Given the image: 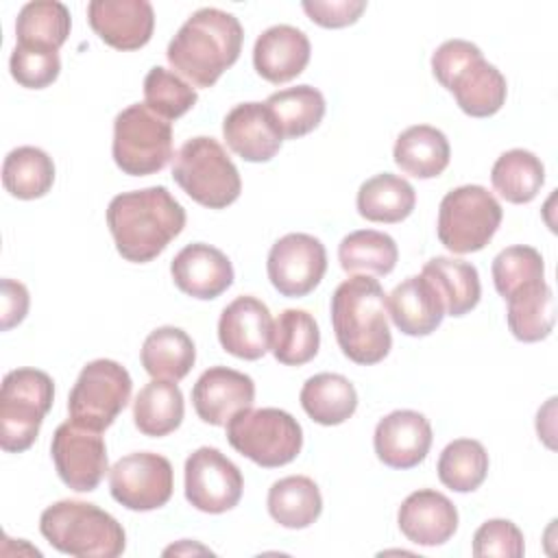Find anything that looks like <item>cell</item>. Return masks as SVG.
<instances>
[{
    "label": "cell",
    "instance_id": "42",
    "mask_svg": "<svg viewBox=\"0 0 558 558\" xmlns=\"http://www.w3.org/2000/svg\"><path fill=\"white\" fill-rule=\"evenodd\" d=\"M9 70L13 81L26 89H44L52 85L61 72V59L59 50L44 48V46H28V44H15Z\"/></svg>",
    "mask_w": 558,
    "mask_h": 558
},
{
    "label": "cell",
    "instance_id": "20",
    "mask_svg": "<svg viewBox=\"0 0 558 558\" xmlns=\"http://www.w3.org/2000/svg\"><path fill=\"white\" fill-rule=\"evenodd\" d=\"M170 275L183 294L201 301L218 299L233 283L231 259L205 242L183 246L170 262Z\"/></svg>",
    "mask_w": 558,
    "mask_h": 558
},
{
    "label": "cell",
    "instance_id": "28",
    "mask_svg": "<svg viewBox=\"0 0 558 558\" xmlns=\"http://www.w3.org/2000/svg\"><path fill=\"white\" fill-rule=\"evenodd\" d=\"M140 360L153 379L181 381L196 362V347L183 329L166 325L146 336Z\"/></svg>",
    "mask_w": 558,
    "mask_h": 558
},
{
    "label": "cell",
    "instance_id": "45",
    "mask_svg": "<svg viewBox=\"0 0 558 558\" xmlns=\"http://www.w3.org/2000/svg\"><path fill=\"white\" fill-rule=\"evenodd\" d=\"M2 286V314H0V329L9 331L11 327L20 325L26 314H28V305H31V296L24 283L4 277L0 281Z\"/></svg>",
    "mask_w": 558,
    "mask_h": 558
},
{
    "label": "cell",
    "instance_id": "23",
    "mask_svg": "<svg viewBox=\"0 0 558 558\" xmlns=\"http://www.w3.org/2000/svg\"><path fill=\"white\" fill-rule=\"evenodd\" d=\"M310 54L312 46L301 28L277 24L257 37L253 46V65L264 81L281 85L296 78L307 68Z\"/></svg>",
    "mask_w": 558,
    "mask_h": 558
},
{
    "label": "cell",
    "instance_id": "36",
    "mask_svg": "<svg viewBox=\"0 0 558 558\" xmlns=\"http://www.w3.org/2000/svg\"><path fill=\"white\" fill-rule=\"evenodd\" d=\"M399 248L397 242L375 229H360L351 231L340 240L338 246V262L344 272H366V275H390L397 266Z\"/></svg>",
    "mask_w": 558,
    "mask_h": 558
},
{
    "label": "cell",
    "instance_id": "31",
    "mask_svg": "<svg viewBox=\"0 0 558 558\" xmlns=\"http://www.w3.org/2000/svg\"><path fill=\"white\" fill-rule=\"evenodd\" d=\"M301 405L318 425H340L353 416L357 408L355 386L338 373H318L301 388Z\"/></svg>",
    "mask_w": 558,
    "mask_h": 558
},
{
    "label": "cell",
    "instance_id": "33",
    "mask_svg": "<svg viewBox=\"0 0 558 558\" xmlns=\"http://www.w3.org/2000/svg\"><path fill=\"white\" fill-rule=\"evenodd\" d=\"M54 183V161L37 146L13 148L2 163V185L20 201H35L50 192Z\"/></svg>",
    "mask_w": 558,
    "mask_h": 558
},
{
    "label": "cell",
    "instance_id": "21",
    "mask_svg": "<svg viewBox=\"0 0 558 558\" xmlns=\"http://www.w3.org/2000/svg\"><path fill=\"white\" fill-rule=\"evenodd\" d=\"M227 146L244 161H270L283 142L281 129L275 122L266 102H240L222 120Z\"/></svg>",
    "mask_w": 558,
    "mask_h": 558
},
{
    "label": "cell",
    "instance_id": "11",
    "mask_svg": "<svg viewBox=\"0 0 558 558\" xmlns=\"http://www.w3.org/2000/svg\"><path fill=\"white\" fill-rule=\"evenodd\" d=\"M133 381L129 371L116 360H94L83 366L68 397L72 423L105 432L131 399Z\"/></svg>",
    "mask_w": 558,
    "mask_h": 558
},
{
    "label": "cell",
    "instance_id": "19",
    "mask_svg": "<svg viewBox=\"0 0 558 558\" xmlns=\"http://www.w3.org/2000/svg\"><path fill=\"white\" fill-rule=\"evenodd\" d=\"M255 401V384L248 375L227 368H207L192 388V403L198 418L207 425L222 427L229 418Z\"/></svg>",
    "mask_w": 558,
    "mask_h": 558
},
{
    "label": "cell",
    "instance_id": "35",
    "mask_svg": "<svg viewBox=\"0 0 558 558\" xmlns=\"http://www.w3.org/2000/svg\"><path fill=\"white\" fill-rule=\"evenodd\" d=\"M275 122L281 129V135L288 140L303 137L312 133L325 116V96L312 85H296L279 89L266 98Z\"/></svg>",
    "mask_w": 558,
    "mask_h": 558
},
{
    "label": "cell",
    "instance_id": "17",
    "mask_svg": "<svg viewBox=\"0 0 558 558\" xmlns=\"http://www.w3.org/2000/svg\"><path fill=\"white\" fill-rule=\"evenodd\" d=\"M432 425L416 410H395L386 414L373 434V447L390 469H414L418 466L432 447Z\"/></svg>",
    "mask_w": 558,
    "mask_h": 558
},
{
    "label": "cell",
    "instance_id": "15",
    "mask_svg": "<svg viewBox=\"0 0 558 558\" xmlns=\"http://www.w3.org/2000/svg\"><path fill=\"white\" fill-rule=\"evenodd\" d=\"M325 270V244L310 233H288L270 246L266 272L281 296L299 299L310 294L323 281Z\"/></svg>",
    "mask_w": 558,
    "mask_h": 558
},
{
    "label": "cell",
    "instance_id": "6",
    "mask_svg": "<svg viewBox=\"0 0 558 558\" xmlns=\"http://www.w3.org/2000/svg\"><path fill=\"white\" fill-rule=\"evenodd\" d=\"M172 179L198 205L225 209L240 198L242 181L235 163L214 137L187 140L172 163Z\"/></svg>",
    "mask_w": 558,
    "mask_h": 558
},
{
    "label": "cell",
    "instance_id": "30",
    "mask_svg": "<svg viewBox=\"0 0 558 558\" xmlns=\"http://www.w3.org/2000/svg\"><path fill=\"white\" fill-rule=\"evenodd\" d=\"M183 414L185 403L177 381L153 379L137 392L133 401L135 427L150 438H161L179 429Z\"/></svg>",
    "mask_w": 558,
    "mask_h": 558
},
{
    "label": "cell",
    "instance_id": "13",
    "mask_svg": "<svg viewBox=\"0 0 558 558\" xmlns=\"http://www.w3.org/2000/svg\"><path fill=\"white\" fill-rule=\"evenodd\" d=\"M185 499L192 508L220 514L238 506L244 490L240 469L216 447H198L185 460Z\"/></svg>",
    "mask_w": 558,
    "mask_h": 558
},
{
    "label": "cell",
    "instance_id": "24",
    "mask_svg": "<svg viewBox=\"0 0 558 558\" xmlns=\"http://www.w3.org/2000/svg\"><path fill=\"white\" fill-rule=\"evenodd\" d=\"M386 303L388 316L405 336H429L445 318V303L432 281L423 275H412L395 286L386 296Z\"/></svg>",
    "mask_w": 558,
    "mask_h": 558
},
{
    "label": "cell",
    "instance_id": "26",
    "mask_svg": "<svg viewBox=\"0 0 558 558\" xmlns=\"http://www.w3.org/2000/svg\"><path fill=\"white\" fill-rule=\"evenodd\" d=\"M392 157L405 174L416 179H434L449 166L451 146L440 129L414 124L399 133Z\"/></svg>",
    "mask_w": 558,
    "mask_h": 558
},
{
    "label": "cell",
    "instance_id": "5",
    "mask_svg": "<svg viewBox=\"0 0 558 558\" xmlns=\"http://www.w3.org/2000/svg\"><path fill=\"white\" fill-rule=\"evenodd\" d=\"M39 532L61 554L76 558H118L126 547L124 527L96 504L61 499L39 517Z\"/></svg>",
    "mask_w": 558,
    "mask_h": 558
},
{
    "label": "cell",
    "instance_id": "34",
    "mask_svg": "<svg viewBox=\"0 0 558 558\" xmlns=\"http://www.w3.org/2000/svg\"><path fill=\"white\" fill-rule=\"evenodd\" d=\"M490 181L501 198L523 205L538 196L545 183V166L532 150L512 148L497 157L490 170Z\"/></svg>",
    "mask_w": 558,
    "mask_h": 558
},
{
    "label": "cell",
    "instance_id": "10",
    "mask_svg": "<svg viewBox=\"0 0 558 558\" xmlns=\"http://www.w3.org/2000/svg\"><path fill=\"white\" fill-rule=\"evenodd\" d=\"M499 201L482 185H460L447 192L438 207L436 233L440 244L456 253L482 251L501 225Z\"/></svg>",
    "mask_w": 558,
    "mask_h": 558
},
{
    "label": "cell",
    "instance_id": "4",
    "mask_svg": "<svg viewBox=\"0 0 558 558\" xmlns=\"http://www.w3.org/2000/svg\"><path fill=\"white\" fill-rule=\"evenodd\" d=\"M432 72L471 118H490L506 102V76L466 39L442 41L432 54Z\"/></svg>",
    "mask_w": 558,
    "mask_h": 558
},
{
    "label": "cell",
    "instance_id": "14",
    "mask_svg": "<svg viewBox=\"0 0 558 558\" xmlns=\"http://www.w3.org/2000/svg\"><path fill=\"white\" fill-rule=\"evenodd\" d=\"M50 456L61 482L76 493H92L109 471L107 445L100 432L72 421L61 423L50 442Z\"/></svg>",
    "mask_w": 558,
    "mask_h": 558
},
{
    "label": "cell",
    "instance_id": "41",
    "mask_svg": "<svg viewBox=\"0 0 558 558\" xmlns=\"http://www.w3.org/2000/svg\"><path fill=\"white\" fill-rule=\"evenodd\" d=\"M493 283L495 290L506 299L523 283L545 279L543 255L534 246L514 244L497 253L493 259Z\"/></svg>",
    "mask_w": 558,
    "mask_h": 558
},
{
    "label": "cell",
    "instance_id": "8",
    "mask_svg": "<svg viewBox=\"0 0 558 558\" xmlns=\"http://www.w3.org/2000/svg\"><path fill=\"white\" fill-rule=\"evenodd\" d=\"M229 445L264 469H277L292 462L303 447L299 421L279 408H246L229 418Z\"/></svg>",
    "mask_w": 558,
    "mask_h": 558
},
{
    "label": "cell",
    "instance_id": "38",
    "mask_svg": "<svg viewBox=\"0 0 558 558\" xmlns=\"http://www.w3.org/2000/svg\"><path fill=\"white\" fill-rule=\"evenodd\" d=\"M72 28L70 11L57 0H35L20 9L15 20L17 44L59 50Z\"/></svg>",
    "mask_w": 558,
    "mask_h": 558
},
{
    "label": "cell",
    "instance_id": "9",
    "mask_svg": "<svg viewBox=\"0 0 558 558\" xmlns=\"http://www.w3.org/2000/svg\"><path fill=\"white\" fill-rule=\"evenodd\" d=\"M111 155L131 177L157 174L172 159V126L144 102L129 105L113 120Z\"/></svg>",
    "mask_w": 558,
    "mask_h": 558
},
{
    "label": "cell",
    "instance_id": "1",
    "mask_svg": "<svg viewBox=\"0 0 558 558\" xmlns=\"http://www.w3.org/2000/svg\"><path fill=\"white\" fill-rule=\"evenodd\" d=\"M107 227L126 262L146 264L183 231L185 209L163 185L122 192L107 207Z\"/></svg>",
    "mask_w": 558,
    "mask_h": 558
},
{
    "label": "cell",
    "instance_id": "18",
    "mask_svg": "<svg viewBox=\"0 0 558 558\" xmlns=\"http://www.w3.org/2000/svg\"><path fill=\"white\" fill-rule=\"evenodd\" d=\"M87 20L94 33L116 50H137L155 31V11L148 0H92Z\"/></svg>",
    "mask_w": 558,
    "mask_h": 558
},
{
    "label": "cell",
    "instance_id": "32",
    "mask_svg": "<svg viewBox=\"0 0 558 558\" xmlns=\"http://www.w3.org/2000/svg\"><path fill=\"white\" fill-rule=\"evenodd\" d=\"M270 517L288 530L310 527L323 512V497L316 482L307 475L277 480L266 499Z\"/></svg>",
    "mask_w": 558,
    "mask_h": 558
},
{
    "label": "cell",
    "instance_id": "37",
    "mask_svg": "<svg viewBox=\"0 0 558 558\" xmlns=\"http://www.w3.org/2000/svg\"><path fill=\"white\" fill-rule=\"evenodd\" d=\"M320 331L314 316L305 310H283L272 323L270 351L279 364L303 366L316 357Z\"/></svg>",
    "mask_w": 558,
    "mask_h": 558
},
{
    "label": "cell",
    "instance_id": "43",
    "mask_svg": "<svg viewBox=\"0 0 558 558\" xmlns=\"http://www.w3.org/2000/svg\"><path fill=\"white\" fill-rule=\"evenodd\" d=\"M473 556L477 558H521L525 551L521 530L508 519H488L473 534Z\"/></svg>",
    "mask_w": 558,
    "mask_h": 558
},
{
    "label": "cell",
    "instance_id": "39",
    "mask_svg": "<svg viewBox=\"0 0 558 558\" xmlns=\"http://www.w3.org/2000/svg\"><path fill=\"white\" fill-rule=\"evenodd\" d=\"M438 480L456 493H473L488 475V453L480 440H451L438 458Z\"/></svg>",
    "mask_w": 558,
    "mask_h": 558
},
{
    "label": "cell",
    "instance_id": "44",
    "mask_svg": "<svg viewBox=\"0 0 558 558\" xmlns=\"http://www.w3.org/2000/svg\"><path fill=\"white\" fill-rule=\"evenodd\" d=\"M301 7L307 17L323 28H344L355 24L366 11L364 0H305Z\"/></svg>",
    "mask_w": 558,
    "mask_h": 558
},
{
    "label": "cell",
    "instance_id": "27",
    "mask_svg": "<svg viewBox=\"0 0 558 558\" xmlns=\"http://www.w3.org/2000/svg\"><path fill=\"white\" fill-rule=\"evenodd\" d=\"M355 205L362 218L371 222L395 225L414 211L416 192L403 177L381 172L360 185Z\"/></svg>",
    "mask_w": 558,
    "mask_h": 558
},
{
    "label": "cell",
    "instance_id": "7",
    "mask_svg": "<svg viewBox=\"0 0 558 558\" xmlns=\"http://www.w3.org/2000/svg\"><path fill=\"white\" fill-rule=\"evenodd\" d=\"M54 401L52 377L39 368L9 371L0 388V447L26 451L39 436L44 416Z\"/></svg>",
    "mask_w": 558,
    "mask_h": 558
},
{
    "label": "cell",
    "instance_id": "40",
    "mask_svg": "<svg viewBox=\"0 0 558 558\" xmlns=\"http://www.w3.org/2000/svg\"><path fill=\"white\" fill-rule=\"evenodd\" d=\"M198 100L196 89L179 74L155 65L144 78V105L163 120H177L185 116Z\"/></svg>",
    "mask_w": 558,
    "mask_h": 558
},
{
    "label": "cell",
    "instance_id": "29",
    "mask_svg": "<svg viewBox=\"0 0 558 558\" xmlns=\"http://www.w3.org/2000/svg\"><path fill=\"white\" fill-rule=\"evenodd\" d=\"M421 275L429 279L432 286L438 290L445 303V314L449 316H464L480 303V272L473 264L464 259L432 257L429 262H425Z\"/></svg>",
    "mask_w": 558,
    "mask_h": 558
},
{
    "label": "cell",
    "instance_id": "2",
    "mask_svg": "<svg viewBox=\"0 0 558 558\" xmlns=\"http://www.w3.org/2000/svg\"><path fill=\"white\" fill-rule=\"evenodd\" d=\"M331 327L344 357L371 366L381 362L392 347L388 303L384 288L368 275H351L331 296Z\"/></svg>",
    "mask_w": 558,
    "mask_h": 558
},
{
    "label": "cell",
    "instance_id": "3",
    "mask_svg": "<svg viewBox=\"0 0 558 558\" xmlns=\"http://www.w3.org/2000/svg\"><path fill=\"white\" fill-rule=\"evenodd\" d=\"M244 31L235 15L205 7L194 11L170 39L166 57L177 74L196 87H211L242 50Z\"/></svg>",
    "mask_w": 558,
    "mask_h": 558
},
{
    "label": "cell",
    "instance_id": "25",
    "mask_svg": "<svg viewBox=\"0 0 558 558\" xmlns=\"http://www.w3.org/2000/svg\"><path fill=\"white\" fill-rule=\"evenodd\" d=\"M508 329L521 342L545 340L556 323L554 292L545 279L523 283L506 296Z\"/></svg>",
    "mask_w": 558,
    "mask_h": 558
},
{
    "label": "cell",
    "instance_id": "12",
    "mask_svg": "<svg viewBox=\"0 0 558 558\" xmlns=\"http://www.w3.org/2000/svg\"><path fill=\"white\" fill-rule=\"evenodd\" d=\"M111 497L126 510L148 512L166 506L174 490V471L168 458L135 451L109 469Z\"/></svg>",
    "mask_w": 558,
    "mask_h": 558
},
{
    "label": "cell",
    "instance_id": "22",
    "mask_svg": "<svg viewBox=\"0 0 558 558\" xmlns=\"http://www.w3.org/2000/svg\"><path fill=\"white\" fill-rule=\"evenodd\" d=\"M397 523L410 543L436 547L456 534L458 510L447 495L434 488H421L403 499Z\"/></svg>",
    "mask_w": 558,
    "mask_h": 558
},
{
    "label": "cell",
    "instance_id": "16",
    "mask_svg": "<svg viewBox=\"0 0 558 558\" xmlns=\"http://www.w3.org/2000/svg\"><path fill=\"white\" fill-rule=\"evenodd\" d=\"M272 323L268 305L244 294L222 310L218 320V340L227 353L240 360H259L270 351Z\"/></svg>",
    "mask_w": 558,
    "mask_h": 558
}]
</instances>
